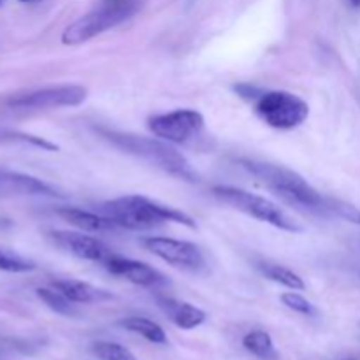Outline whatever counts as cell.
Masks as SVG:
<instances>
[{"label":"cell","mask_w":360,"mask_h":360,"mask_svg":"<svg viewBox=\"0 0 360 360\" xmlns=\"http://www.w3.org/2000/svg\"><path fill=\"white\" fill-rule=\"evenodd\" d=\"M239 164L288 206L316 217H333V204H330L333 199L323 197L292 169L267 164V162L248 160V158L239 160Z\"/></svg>","instance_id":"1"},{"label":"cell","mask_w":360,"mask_h":360,"mask_svg":"<svg viewBox=\"0 0 360 360\" xmlns=\"http://www.w3.org/2000/svg\"><path fill=\"white\" fill-rule=\"evenodd\" d=\"M102 214L129 231H151L164 224H181L193 229L195 221L176 207L164 206L143 195H125L102 204Z\"/></svg>","instance_id":"2"},{"label":"cell","mask_w":360,"mask_h":360,"mask_svg":"<svg viewBox=\"0 0 360 360\" xmlns=\"http://www.w3.org/2000/svg\"><path fill=\"white\" fill-rule=\"evenodd\" d=\"M98 132L105 137L111 144H115L120 150L127 151V153L134 155L137 158H143L148 164L155 165V167L162 169V171L169 172V174L176 176L185 181L195 183L199 181L197 172L192 169V164L186 160L185 155L172 148L167 141L151 139V137L136 136V134L127 132H116V130H105L101 129Z\"/></svg>","instance_id":"3"},{"label":"cell","mask_w":360,"mask_h":360,"mask_svg":"<svg viewBox=\"0 0 360 360\" xmlns=\"http://www.w3.org/2000/svg\"><path fill=\"white\" fill-rule=\"evenodd\" d=\"M139 9L137 0H102L101 6L91 13L77 18L63 30L62 42L67 46L83 44L120 23L132 18Z\"/></svg>","instance_id":"4"},{"label":"cell","mask_w":360,"mask_h":360,"mask_svg":"<svg viewBox=\"0 0 360 360\" xmlns=\"http://www.w3.org/2000/svg\"><path fill=\"white\" fill-rule=\"evenodd\" d=\"M213 195L217 197L220 202L227 204V206L234 207V210L241 211V213L248 214V217L255 218V220L269 224L273 227L281 229L285 232H292V234H301L304 229L299 225L294 218L288 213H285L278 204L273 200L260 197L257 193L246 192L243 188H236V186H214Z\"/></svg>","instance_id":"5"},{"label":"cell","mask_w":360,"mask_h":360,"mask_svg":"<svg viewBox=\"0 0 360 360\" xmlns=\"http://www.w3.org/2000/svg\"><path fill=\"white\" fill-rule=\"evenodd\" d=\"M253 105L259 118L278 130L295 129L309 116V105L301 97L285 90H264Z\"/></svg>","instance_id":"6"},{"label":"cell","mask_w":360,"mask_h":360,"mask_svg":"<svg viewBox=\"0 0 360 360\" xmlns=\"http://www.w3.org/2000/svg\"><path fill=\"white\" fill-rule=\"evenodd\" d=\"M86 88L79 84H60V86L41 88L28 94L14 95L7 101L13 109H55V108H76L86 101Z\"/></svg>","instance_id":"7"},{"label":"cell","mask_w":360,"mask_h":360,"mask_svg":"<svg viewBox=\"0 0 360 360\" xmlns=\"http://www.w3.org/2000/svg\"><path fill=\"white\" fill-rule=\"evenodd\" d=\"M148 125L151 132L160 139L181 144L204 129V116L195 109H176L172 112L153 116Z\"/></svg>","instance_id":"8"},{"label":"cell","mask_w":360,"mask_h":360,"mask_svg":"<svg viewBox=\"0 0 360 360\" xmlns=\"http://www.w3.org/2000/svg\"><path fill=\"white\" fill-rule=\"evenodd\" d=\"M146 250H150L158 259L183 269L197 271L204 267V255L197 245L190 241H179L171 238H146L143 241Z\"/></svg>","instance_id":"9"},{"label":"cell","mask_w":360,"mask_h":360,"mask_svg":"<svg viewBox=\"0 0 360 360\" xmlns=\"http://www.w3.org/2000/svg\"><path fill=\"white\" fill-rule=\"evenodd\" d=\"M102 266L109 271L111 274L120 278H125L127 281L134 285H139V287L146 288H162L167 287L169 280L155 267L148 266V264L139 262V260L127 259L122 255H112L105 260Z\"/></svg>","instance_id":"10"},{"label":"cell","mask_w":360,"mask_h":360,"mask_svg":"<svg viewBox=\"0 0 360 360\" xmlns=\"http://www.w3.org/2000/svg\"><path fill=\"white\" fill-rule=\"evenodd\" d=\"M51 239L60 248L67 250L74 257L88 260V262L104 264L109 257L115 255V252L104 241L94 238V236L83 234V232L55 231L51 232Z\"/></svg>","instance_id":"11"},{"label":"cell","mask_w":360,"mask_h":360,"mask_svg":"<svg viewBox=\"0 0 360 360\" xmlns=\"http://www.w3.org/2000/svg\"><path fill=\"white\" fill-rule=\"evenodd\" d=\"M0 195H48L60 197L55 186L48 185L42 179L23 172L2 171L0 169Z\"/></svg>","instance_id":"12"},{"label":"cell","mask_w":360,"mask_h":360,"mask_svg":"<svg viewBox=\"0 0 360 360\" xmlns=\"http://www.w3.org/2000/svg\"><path fill=\"white\" fill-rule=\"evenodd\" d=\"M157 304L165 313V316L179 329L192 330L206 322V313L197 306L190 304V302L171 297H158Z\"/></svg>","instance_id":"13"},{"label":"cell","mask_w":360,"mask_h":360,"mask_svg":"<svg viewBox=\"0 0 360 360\" xmlns=\"http://www.w3.org/2000/svg\"><path fill=\"white\" fill-rule=\"evenodd\" d=\"M53 288H56L58 292H62L69 301H72L74 304H91V302H102L112 299V295L109 292L102 290V288L94 287V285L86 283V281L79 280H56L53 281Z\"/></svg>","instance_id":"14"},{"label":"cell","mask_w":360,"mask_h":360,"mask_svg":"<svg viewBox=\"0 0 360 360\" xmlns=\"http://www.w3.org/2000/svg\"><path fill=\"white\" fill-rule=\"evenodd\" d=\"M58 217H62L63 220L69 221L70 225H74L79 231L86 232H109L120 229L111 218H108L105 214H95L90 211L79 210V207H60Z\"/></svg>","instance_id":"15"},{"label":"cell","mask_w":360,"mask_h":360,"mask_svg":"<svg viewBox=\"0 0 360 360\" xmlns=\"http://www.w3.org/2000/svg\"><path fill=\"white\" fill-rule=\"evenodd\" d=\"M120 327H123L125 330H130L134 334H139L144 340H148L153 345H167V334L162 329L158 323H155L153 320L143 319V316H129V319H123L120 322Z\"/></svg>","instance_id":"16"},{"label":"cell","mask_w":360,"mask_h":360,"mask_svg":"<svg viewBox=\"0 0 360 360\" xmlns=\"http://www.w3.org/2000/svg\"><path fill=\"white\" fill-rule=\"evenodd\" d=\"M257 267H259V271L267 280L283 285V287L290 288V290H304L306 288V283L302 281V278L292 269H288V267L273 262H260L257 264Z\"/></svg>","instance_id":"17"},{"label":"cell","mask_w":360,"mask_h":360,"mask_svg":"<svg viewBox=\"0 0 360 360\" xmlns=\"http://www.w3.org/2000/svg\"><path fill=\"white\" fill-rule=\"evenodd\" d=\"M243 347L260 360H276L278 352L274 348L273 338L264 330H252L243 338Z\"/></svg>","instance_id":"18"},{"label":"cell","mask_w":360,"mask_h":360,"mask_svg":"<svg viewBox=\"0 0 360 360\" xmlns=\"http://www.w3.org/2000/svg\"><path fill=\"white\" fill-rule=\"evenodd\" d=\"M37 297L48 306L51 311L58 313L63 316H74L76 315V308H74V302L69 301L62 292H58L56 288H37Z\"/></svg>","instance_id":"19"},{"label":"cell","mask_w":360,"mask_h":360,"mask_svg":"<svg viewBox=\"0 0 360 360\" xmlns=\"http://www.w3.org/2000/svg\"><path fill=\"white\" fill-rule=\"evenodd\" d=\"M37 269V264L30 259L18 255L11 250L0 248V271L6 273H30Z\"/></svg>","instance_id":"20"},{"label":"cell","mask_w":360,"mask_h":360,"mask_svg":"<svg viewBox=\"0 0 360 360\" xmlns=\"http://www.w3.org/2000/svg\"><path fill=\"white\" fill-rule=\"evenodd\" d=\"M91 350H94L95 357L101 360H137L129 348L118 343H111V341H97Z\"/></svg>","instance_id":"21"},{"label":"cell","mask_w":360,"mask_h":360,"mask_svg":"<svg viewBox=\"0 0 360 360\" xmlns=\"http://www.w3.org/2000/svg\"><path fill=\"white\" fill-rule=\"evenodd\" d=\"M281 302H283L288 309H292V311L295 313H301V315L311 316L316 313L315 306H313L308 299L302 297L301 294H297V290L287 292V294L281 295Z\"/></svg>","instance_id":"22"},{"label":"cell","mask_w":360,"mask_h":360,"mask_svg":"<svg viewBox=\"0 0 360 360\" xmlns=\"http://www.w3.org/2000/svg\"><path fill=\"white\" fill-rule=\"evenodd\" d=\"M333 217L343 218V220L350 221V224L360 225V210H357L354 204L345 202V200L333 199Z\"/></svg>","instance_id":"23"},{"label":"cell","mask_w":360,"mask_h":360,"mask_svg":"<svg viewBox=\"0 0 360 360\" xmlns=\"http://www.w3.org/2000/svg\"><path fill=\"white\" fill-rule=\"evenodd\" d=\"M11 137H16V139H21V141H25V143L34 144V146L42 148V150H48V151L58 150V146H56V144L49 143V141H46V139H41V137H37V136H30V134H11Z\"/></svg>","instance_id":"24"},{"label":"cell","mask_w":360,"mask_h":360,"mask_svg":"<svg viewBox=\"0 0 360 360\" xmlns=\"http://www.w3.org/2000/svg\"><path fill=\"white\" fill-rule=\"evenodd\" d=\"M234 90H236V94L239 95V97H243L245 101H250V102H255V98L259 97V95L264 91V90H260V88L253 86V84H248V83L236 84Z\"/></svg>","instance_id":"25"},{"label":"cell","mask_w":360,"mask_h":360,"mask_svg":"<svg viewBox=\"0 0 360 360\" xmlns=\"http://www.w3.org/2000/svg\"><path fill=\"white\" fill-rule=\"evenodd\" d=\"M350 4L354 7H360V0H350Z\"/></svg>","instance_id":"26"},{"label":"cell","mask_w":360,"mask_h":360,"mask_svg":"<svg viewBox=\"0 0 360 360\" xmlns=\"http://www.w3.org/2000/svg\"><path fill=\"white\" fill-rule=\"evenodd\" d=\"M20 2H34V0H20Z\"/></svg>","instance_id":"27"},{"label":"cell","mask_w":360,"mask_h":360,"mask_svg":"<svg viewBox=\"0 0 360 360\" xmlns=\"http://www.w3.org/2000/svg\"><path fill=\"white\" fill-rule=\"evenodd\" d=\"M2 2H4V0H0V6H2Z\"/></svg>","instance_id":"28"}]
</instances>
